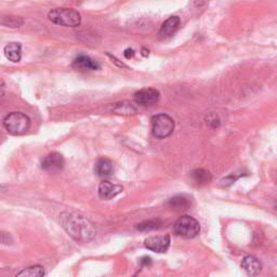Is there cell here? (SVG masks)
<instances>
[{
    "label": "cell",
    "mask_w": 277,
    "mask_h": 277,
    "mask_svg": "<svg viewBox=\"0 0 277 277\" xmlns=\"http://www.w3.org/2000/svg\"><path fill=\"white\" fill-rule=\"evenodd\" d=\"M123 190L124 188L122 186L113 184L109 181H103L100 183V186H99V196H100L102 200L110 201L122 193Z\"/></svg>",
    "instance_id": "9"
},
{
    "label": "cell",
    "mask_w": 277,
    "mask_h": 277,
    "mask_svg": "<svg viewBox=\"0 0 277 277\" xmlns=\"http://www.w3.org/2000/svg\"><path fill=\"white\" fill-rule=\"evenodd\" d=\"M159 91L153 88L142 89L133 95L134 102L141 106H148L157 103L159 101Z\"/></svg>",
    "instance_id": "6"
},
{
    "label": "cell",
    "mask_w": 277,
    "mask_h": 277,
    "mask_svg": "<svg viewBox=\"0 0 277 277\" xmlns=\"http://www.w3.org/2000/svg\"><path fill=\"white\" fill-rule=\"evenodd\" d=\"M96 173L101 177H108L114 173L113 162L108 158H100L95 166Z\"/></svg>",
    "instance_id": "14"
},
{
    "label": "cell",
    "mask_w": 277,
    "mask_h": 277,
    "mask_svg": "<svg viewBox=\"0 0 277 277\" xmlns=\"http://www.w3.org/2000/svg\"><path fill=\"white\" fill-rule=\"evenodd\" d=\"M170 237L169 235L150 236L145 239V247L151 251L164 253L169 249Z\"/></svg>",
    "instance_id": "8"
},
{
    "label": "cell",
    "mask_w": 277,
    "mask_h": 277,
    "mask_svg": "<svg viewBox=\"0 0 277 277\" xmlns=\"http://www.w3.org/2000/svg\"><path fill=\"white\" fill-rule=\"evenodd\" d=\"M192 176L196 183L200 184V186H204V184H207L211 181V174L209 171L205 169H196L192 172Z\"/></svg>",
    "instance_id": "16"
},
{
    "label": "cell",
    "mask_w": 277,
    "mask_h": 277,
    "mask_svg": "<svg viewBox=\"0 0 277 277\" xmlns=\"http://www.w3.org/2000/svg\"><path fill=\"white\" fill-rule=\"evenodd\" d=\"M9 241H10V237L7 235L6 233H0V243L9 244Z\"/></svg>",
    "instance_id": "21"
},
{
    "label": "cell",
    "mask_w": 277,
    "mask_h": 277,
    "mask_svg": "<svg viewBox=\"0 0 277 277\" xmlns=\"http://www.w3.org/2000/svg\"><path fill=\"white\" fill-rule=\"evenodd\" d=\"M181 25V20L179 17H170L168 20H166L164 24L160 27V36L162 38L171 37L179 31Z\"/></svg>",
    "instance_id": "10"
},
{
    "label": "cell",
    "mask_w": 277,
    "mask_h": 277,
    "mask_svg": "<svg viewBox=\"0 0 277 277\" xmlns=\"http://www.w3.org/2000/svg\"><path fill=\"white\" fill-rule=\"evenodd\" d=\"M61 224L70 237L79 243H88L96 237V227L82 216L64 212L61 215Z\"/></svg>",
    "instance_id": "1"
},
{
    "label": "cell",
    "mask_w": 277,
    "mask_h": 277,
    "mask_svg": "<svg viewBox=\"0 0 277 277\" xmlns=\"http://www.w3.org/2000/svg\"><path fill=\"white\" fill-rule=\"evenodd\" d=\"M45 275V269L40 265L30 266L27 268H24L23 271H21L17 274V276H24V277H40Z\"/></svg>",
    "instance_id": "17"
},
{
    "label": "cell",
    "mask_w": 277,
    "mask_h": 277,
    "mask_svg": "<svg viewBox=\"0 0 277 277\" xmlns=\"http://www.w3.org/2000/svg\"><path fill=\"white\" fill-rule=\"evenodd\" d=\"M73 68L79 70H97L100 68V64L87 55H80L74 60Z\"/></svg>",
    "instance_id": "11"
},
{
    "label": "cell",
    "mask_w": 277,
    "mask_h": 277,
    "mask_svg": "<svg viewBox=\"0 0 277 277\" xmlns=\"http://www.w3.org/2000/svg\"><path fill=\"white\" fill-rule=\"evenodd\" d=\"M241 267L245 269L247 274L258 275L262 269V264L253 255H247L243 259V262H241Z\"/></svg>",
    "instance_id": "13"
},
{
    "label": "cell",
    "mask_w": 277,
    "mask_h": 277,
    "mask_svg": "<svg viewBox=\"0 0 277 277\" xmlns=\"http://www.w3.org/2000/svg\"><path fill=\"white\" fill-rule=\"evenodd\" d=\"M201 232V225L191 216H182L174 223V233L183 238H194Z\"/></svg>",
    "instance_id": "4"
},
{
    "label": "cell",
    "mask_w": 277,
    "mask_h": 277,
    "mask_svg": "<svg viewBox=\"0 0 277 277\" xmlns=\"http://www.w3.org/2000/svg\"><path fill=\"white\" fill-rule=\"evenodd\" d=\"M65 161H64L63 156L60 153H50L47 155L41 162V168L48 172H59L64 168Z\"/></svg>",
    "instance_id": "7"
},
{
    "label": "cell",
    "mask_w": 277,
    "mask_h": 277,
    "mask_svg": "<svg viewBox=\"0 0 277 277\" xmlns=\"http://www.w3.org/2000/svg\"><path fill=\"white\" fill-rule=\"evenodd\" d=\"M49 20L56 25L65 27H77L81 23L80 13L70 8H56L48 14Z\"/></svg>",
    "instance_id": "2"
},
{
    "label": "cell",
    "mask_w": 277,
    "mask_h": 277,
    "mask_svg": "<svg viewBox=\"0 0 277 277\" xmlns=\"http://www.w3.org/2000/svg\"><path fill=\"white\" fill-rule=\"evenodd\" d=\"M6 130L13 136H22L25 134L31 127V119L25 114L13 112L7 115L4 119Z\"/></svg>",
    "instance_id": "3"
},
{
    "label": "cell",
    "mask_w": 277,
    "mask_h": 277,
    "mask_svg": "<svg viewBox=\"0 0 277 277\" xmlns=\"http://www.w3.org/2000/svg\"><path fill=\"white\" fill-rule=\"evenodd\" d=\"M114 112L116 114H123V115H129V114H134L136 113V109L133 108L131 103L129 104L128 102H122V103H117L115 106H114Z\"/></svg>",
    "instance_id": "19"
},
{
    "label": "cell",
    "mask_w": 277,
    "mask_h": 277,
    "mask_svg": "<svg viewBox=\"0 0 277 277\" xmlns=\"http://www.w3.org/2000/svg\"><path fill=\"white\" fill-rule=\"evenodd\" d=\"M152 130L153 134L158 139H165L174 130L173 119L167 114H158L152 117Z\"/></svg>",
    "instance_id": "5"
},
{
    "label": "cell",
    "mask_w": 277,
    "mask_h": 277,
    "mask_svg": "<svg viewBox=\"0 0 277 277\" xmlns=\"http://www.w3.org/2000/svg\"><path fill=\"white\" fill-rule=\"evenodd\" d=\"M158 224H159L158 221H144V222L138 224L137 230H139L141 232H148V231L157 229Z\"/></svg>",
    "instance_id": "20"
},
{
    "label": "cell",
    "mask_w": 277,
    "mask_h": 277,
    "mask_svg": "<svg viewBox=\"0 0 277 277\" xmlns=\"http://www.w3.org/2000/svg\"><path fill=\"white\" fill-rule=\"evenodd\" d=\"M133 54H134V52H133L132 49H127V50L125 51V56L127 59H131L133 56Z\"/></svg>",
    "instance_id": "22"
},
{
    "label": "cell",
    "mask_w": 277,
    "mask_h": 277,
    "mask_svg": "<svg viewBox=\"0 0 277 277\" xmlns=\"http://www.w3.org/2000/svg\"><path fill=\"white\" fill-rule=\"evenodd\" d=\"M6 58L13 63H18L22 58V46L20 42H10L4 49Z\"/></svg>",
    "instance_id": "12"
},
{
    "label": "cell",
    "mask_w": 277,
    "mask_h": 277,
    "mask_svg": "<svg viewBox=\"0 0 277 277\" xmlns=\"http://www.w3.org/2000/svg\"><path fill=\"white\" fill-rule=\"evenodd\" d=\"M168 206L175 211L188 210L191 206V198L186 195H177L169 200Z\"/></svg>",
    "instance_id": "15"
},
{
    "label": "cell",
    "mask_w": 277,
    "mask_h": 277,
    "mask_svg": "<svg viewBox=\"0 0 277 277\" xmlns=\"http://www.w3.org/2000/svg\"><path fill=\"white\" fill-rule=\"evenodd\" d=\"M0 24L7 27H20L24 24V20L19 17H3L0 19Z\"/></svg>",
    "instance_id": "18"
},
{
    "label": "cell",
    "mask_w": 277,
    "mask_h": 277,
    "mask_svg": "<svg viewBox=\"0 0 277 277\" xmlns=\"http://www.w3.org/2000/svg\"><path fill=\"white\" fill-rule=\"evenodd\" d=\"M5 89H6L5 82L3 80H0V97H3L5 95Z\"/></svg>",
    "instance_id": "23"
}]
</instances>
